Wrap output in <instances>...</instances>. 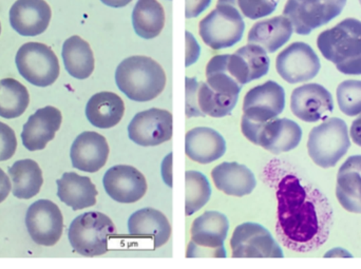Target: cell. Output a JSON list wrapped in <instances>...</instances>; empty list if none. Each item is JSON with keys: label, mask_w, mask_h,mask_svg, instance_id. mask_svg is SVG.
I'll return each mask as SVG.
<instances>
[{"label": "cell", "mask_w": 361, "mask_h": 269, "mask_svg": "<svg viewBox=\"0 0 361 269\" xmlns=\"http://www.w3.org/2000/svg\"><path fill=\"white\" fill-rule=\"evenodd\" d=\"M339 109L348 116L361 114V80H345L337 88Z\"/></svg>", "instance_id": "e575fe53"}, {"label": "cell", "mask_w": 361, "mask_h": 269, "mask_svg": "<svg viewBox=\"0 0 361 269\" xmlns=\"http://www.w3.org/2000/svg\"><path fill=\"white\" fill-rule=\"evenodd\" d=\"M350 137L353 139L354 143L356 145L361 147V114L360 118H356L353 123H352L351 130H350Z\"/></svg>", "instance_id": "7bdbcfd3"}, {"label": "cell", "mask_w": 361, "mask_h": 269, "mask_svg": "<svg viewBox=\"0 0 361 269\" xmlns=\"http://www.w3.org/2000/svg\"><path fill=\"white\" fill-rule=\"evenodd\" d=\"M278 201L276 232L296 253L317 251L328 241L334 215L326 196L313 184L271 161L267 168Z\"/></svg>", "instance_id": "6da1fadb"}, {"label": "cell", "mask_w": 361, "mask_h": 269, "mask_svg": "<svg viewBox=\"0 0 361 269\" xmlns=\"http://www.w3.org/2000/svg\"><path fill=\"white\" fill-rule=\"evenodd\" d=\"M347 0H288L283 15L299 35H309L341 14Z\"/></svg>", "instance_id": "30bf717a"}, {"label": "cell", "mask_w": 361, "mask_h": 269, "mask_svg": "<svg viewBox=\"0 0 361 269\" xmlns=\"http://www.w3.org/2000/svg\"><path fill=\"white\" fill-rule=\"evenodd\" d=\"M185 213L192 215L207 204L212 196V187L207 177L195 170L185 173Z\"/></svg>", "instance_id": "d6a6232c"}, {"label": "cell", "mask_w": 361, "mask_h": 269, "mask_svg": "<svg viewBox=\"0 0 361 269\" xmlns=\"http://www.w3.org/2000/svg\"><path fill=\"white\" fill-rule=\"evenodd\" d=\"M61 120L63 116L57 108L48 106L37 110L23 126L21 133L23 146L30 151L44 149L61 128Z\"/></svg>", "instance_id": "ffe728a7"}, {"label": "cell", "mask_w": 361, "mask_h": 269, "mask_svg": "<svg viewBox=\"0 0 361 269\" xmlns=\"http://www.w3.org/2000/svg\"><path fill=\"white\" fill-rule=\"evenodd\" d=\"M109 145L105 137L93 131L80 133L70 150L72 166L85 173L101 170L109 156Z\"/></svg>", "instance_id": "ac0fdd59"}, {"label": "cell", "mask_w": 361, "mask_h": 269, "mask_svg": "<svg viewBox=\"0 0 361 269\" xmlns=\"http://www.w3.org/2000/svg\"><path fill=\"white\" fill-rule=\"evenodd\" d=\"M349 131L345 120L326 118L310 132L307 150L313 162L322 168H332L350 149Z\"/></svg>", "instance_id": "5b68a950"}, {"label": "cell", "mask_w": 361, "mask_h": 269, "mask_svg": "<svg viewBox=\"0 0 361 269\" xmlns=\"http://www.w3.org/2000/svg\"><path fill=\"white\" fill-rule=\"evenodd\" d=\"M56 184L59 200L73 211H82L97 204V187L88 177L75 173H63Z\"/></svg>", "instance_id": "d4e9b609"}, {"label": "cell", "mask_w": 361, "mask_h": 269, "mask_svg": "<svg viewBox=\"0 0 361 269\" xmlns=\"http://www.w3.org/2000/svg\"><path fill=\"white\" fill-rule=\"evenodd\" d=\"M133 25L137 35L154 39L165 27V11L158 0H137L133 11Z\"/></svg>", "instance_id": "f1b7e54d"}, {"label": "cell", "mask_w": 361, "mask_h": 269, "mask_svg": "<svg viewBox=\"0 0 361 269\" xmlns=\"http://www.w3.org/2000/svg\"><path fill=\"white\" fill-rule=\"evenodd\" d=\"M19 74L36 87H49L59 76V58L50 46L40 42H27L15 57Z\"/></svg>", "instance_id": "9c48e42d"}, {"label": "cell", "mask_w": 361, "mask_h": 269, "mask_svg": "<svg viewBox=\"0 0 361 269\" xmlns=\"http://www.w3.org/2000/svg\"><path fill=\"white\" fill-rule=\"evenodd\" d=\"M237 52L241 55L247 65L250 82L259 80L269 73L271 61H269L267 51L262 46L255 44H248L238 49Z\"/></svg>", "instance_id": "836d02e7"}, {"label": "cell", "mask_w": 361, "mask_h": 269, "mask_svg": "<svg viewBox=\"0 0 361 269\" xmlns=\"http://www.w3.org/2000/svg\"><path fill=\"white\" fill-rule=\"evenodd\" d=\"M61 56L68 73L76 80H86L94 71L92 49L80 36H71L63 42Z\"/></svg>", "instance_id": "83f0119b"}, {"label": "cell", "mask_w": 361, "mask_h": 269, "mask_svg": "<svg viewBox=\"0 0 361 269\" xmlns=\"http://www.w3.org/2000/svg\"><path fill=\"white\" fill-rule=\"evenodd\" d=\"M360 4H361V0H360Z\"/></svg>", "instance_id": "bcb514c9"}, {"label": "cell", "mask_w": 361, "mask_h": 269, "mask_svg": "<svg viewBox=\"0 0 361 269\" xmlns=\"http://www.w3.org/2000/svg\"><path fill=\"white\" fill-rule=\"evenodd\" d=\"M186 107L185 113L187 118H195V116H205L202 113L197 106V88L199 82L193 77H186Z\"/></svg>", "instance_id": "74e56055"}, {"label": "cell", "mask_w": 361, "mask_h": 269, "mask_svg": "<svg viewBox=\"0 0 361 269\" xmlns=\"http://www.w3.org/2000/svg\"><path fill=\"white\" fill-rule=\"evenodd\" d=\"M284 108L286 91L278 82L269 80L246 93L242 118L256 124H263L277 118Z\"/></svg>", "instance_id": "4fadbf2b"}, {"label": "cell", "mask_w": 361, "mask_h": 269, "mask_svg": "<svg viewBox=\"0 0 361 269\" xmlns=\"http://www.w3.org/2000/svg\"><path fill=\"white\" fill-rule=\"evenodd\" d=\"M161 169H162L163 181L169 187L173 188V154H169V156L163 160Z\"/></svg>", "instance_id": "60d3db41"}, {"label": "cell", "mask_w": 361, "mask_h": 269, "mask_svg": "<svg viewBox=\"0 0 361 269\" xmlns=\"http://www.w3.org/2000/svg\"><path fill=\"white\" fill-rule=\"evenodd\" d=\"M173 133V114L159 108L135 114L128 126L129 139L142 147H154L171 141Z\"/></svg>", "instance_id": "7c38bea8"}, {"label": "cell", "mask_w": 361, "mask_h": 269, "mask_svg": "<svg viewBox=\"0 0 361 269\" xmlns=\"http://www.w3.org/2000/svg\"><path fill=\"white\" fill-rule=\"evenodd\" d=\"M216 4H231L240 11L242 16L257 20L273 14L279 0H218Z\"/></svg>", "instance_id": "d590c367"}, {"label": "cell", "mask_w": 361, "mask_h": 269, "mask_svg": "<svg viewBox=\"0 0 361 269\" xmlns=\"http://www.w3.org/2000/svg\"><path fill=\"white\" fill-rule=\"evenodd\" d=\"M8 175L13 182V196L23 200L37 196L44 183L42 169L30 158L14 163L8 169Z\"/></svg>", "instance_id": "f546056e"}, {"label": "cell", "mask_w": 361, "mask_h": 269, "mask_svg": "<svg viewBox=\"0 0 361 269\" xmlns=\"http://www.w3.org/2000/svg\"><path fill=\"white\" fill-rule=\"evenodd\" d=\"M229 222L219 211H206L191 225V240L187 246V258H226L224 242Z\"/></svg>", "instance_id": "52a82bcc"}, {"label": "cell", "mask_w": 361, "mask_h": 269, "mask_svg": "<svg viewBox=\"0 0 361 269\" xmlns=\"http://www.w3.org/2000/svg\"><path fill=\"white\" fill-rule=\"evenodd\" d=\"M166 80L162 65L143 55L127 57L116 68V86L129 99L139 103L158 97L164 91Z\"/></svg>", "instance_id": "7a4b0ae2"}, {"label": "cell", "mask_w": 361, "mask_h": 269, "mask_svg": "<svg viewBox=\"0 0 361 269\" xmlns=\"http://www.w3.org/2000/svg\"><path fill=\"white\" fill-rule=\"evenodd\" d=\"M103 185L108 196L122 204H133L147 192L145 177L135 167L116 165L104 175Z\"/></svg>", "instance_id": "2e32d148"}, {"label": "cell", "mask_w": 361, "mask_h": 269, "mask_svg": "<svg viewBox=\"0 0 361 269\" xmlns=\"http://www.w3.org/2000/svg\"><path fill=\"white\" fill-rule=\"evenodd\" d=\"M17 148L16 135L8 125L0 122V162L10 160Z\"/></svg>", "instance_id": "8d00e7d4"}, {"label": "cell", "mask_w": 361, "mask_h": 269, "mask_svg": "<svg viewBox=\"0 0 361 269\" xmlns=\"http://www.w3.org/2000/svg\"><path fill=\"white\" fill-rule=\"evenodd\" d=\"M241 130L248 141L274 154L295 149L302 139L300 126L288 118H274L263 124L242 118Z\"/></svg>", "instance_id": "ba28073f"}, {"label": "cell", "mask_w": 361, "mask_h": 269, "mask_svg": "<svg viewBox=\"0 0 361 269\" xmlns=\"http://www.w3.org/2000/svg\"><path fill=\"white\" fill-rule=\"evenodd\" d=\"M101 1L110 8H118L128 6L133 0H101Z\"/></svg>", "instance_id": "ee69618b"}, {"label": "cell", "mask_w": 361, "mask_h": 269, "mask_svg": "<svg viewBox=\"0 0 361 269\" xmlns=\"http://www.w3.org/2000/svg\"><path fill=\"white\" fill-rule=\"evenodd\" d=\"M292 23L284 15L258 21L248 32L247 42L262 46L267 53H275L292 37Z\"/></svg>", "instance_id": "484cf974"}, {"label": "cell", "mask_w": 361, "mask_h": 269, "mask_svg": "<svg viewBox=\"0 0 361 269\" xmlns=\"http://www.w3.org/2000/svg\"><path fill=\"white\" fill-rule=\"evenodd\" d=\"M239 96L223 94L214 91L207 82H199L197 88V106L204 115L212 118H224L235 109Z\"/></svg>", "instance_id": "1f68e13d"}, {"label": "cell", "mask_w": 361, "mask_h": 269, "mask_svg": "<svg viewBox=\"0 0 361 269\" xmlns=\"http://www.w3.org/2000/svg\"><path fill=\"white\" fill-rule=\"evenodd\" d=\"M128 232L133 238L150 239L156 249L169 242L171 226L164 213L154 208H143L129 218Z\"/></svg>", "instance_id": "7402d4cb"}, {"label": "cell", "mask_w": 361, "mask_h": 269, "mask_svg": "<svg viewBox=\"0 0 361 269\" xmlns=\"http://www.w3.org/2000/svg\"><path fill=\"white\" fill-rule=\"evenodd\" d=\"M116 234L109 217L97 211L82 213L74 219L68 232L72 249L84 257H97L108 251V242Z\"/></svg>", "instance_id": "277c9868"}, {"label": "cell", "mask_w": 361, "mask_h": 269, "mask_svg": "<svg viewBox=\"0 0 361 269\" xmlns=\"http://www.w3.org/2000/svg\"><path fill=\"white\" fill-rule=\"evenodd\" d=\"M317 46L324 58L345 75H361V21L347 18L322 32Z\"/></svg>", "instance_id": "3957f363"}, {"label": "cell", "mask_w": 361, "mask_h": 269, "mask_svg": "<svg viewBox=\"0 0 361 269\" xmlns=\"http://www.w3.org/2000/svg\"><path fill=\"white\" fill-rule=\"evenodd\" d=\"M125 113V104L114 92L97 93L86 106V116L89 123L99 129H110L122 120Z\"/></svg>", "instance_id": "4316f807"}, {"label": "cell", "mask_w": 361, "mask_h": 269, "mask_svg": "<svg viewBox=\"0 0 361 269\" xmlns=\"http://www.w3.org/2000/svg\"><path fill=\"white\" fill-rule=\"evenodd\" d=\"M276 69L288 84H299L315 78L322 69V63L310 44L297 42L279 53Z\"/></svg>", "instance_id": "8fae6325"}, {"label": "cell", "mask_w": 361, "mask_h": 269, "mask_svg": "<svg viewBox=\"0 0 361 269\" xmlns=\"http://www.w3.org/2000/svg\"><path fill=\"white\" fill-rule=\"evenodd\" d=\"M52 17L44 0H17L10 10L11 27L23 36H37L48 29Z\"/></svg>", "instance_id": "d6986e66"}, {"label": "cell", "mask_w": 361, "mask_h": 269, "mask_svg": "<svg viewBox=\"0 0 361 269\" xmlns=\"http://www.w3.org/2000/svg\"><path fill=\"white\" fill-rule=\"evenodd\" d=\"M0 33H1V25H0Z\"/></svg>", "instance_id": "f6af8a7d"}, {"label": "cell", "mask_w": 361, "mask_h": 269, "mask_svg": "<svg viewBox=\"0 0 361 269\" xmlns=\"http://www.w3.org/2000/svg\"><path fill=\"white\" fill-rule=\"evenodd\" d=\"M233 258H283V251L271 232L260 224L235 227L231 240Z\"/></svg>", "instance_id": "5bb4252c"}, {"label": "cell", "mask_w": 361, "mask_h": 269, "mask_svg": "<svg viewBox=\"0 0 361 269\" xmlns=\"http://www.w3.org/2000/svg\"><path fill=\"white\" fill-rule=\"evenodd\" d=\"M245 23L240 11L231 4H216V8L199 23V34L214 50L231 48L243 37Z\"/></svg>", "instance_id": "8992f818"}, {"label": "cell", "mask_w": 361, "mask_h": 269, "mask_svg": "<svg viewBox=\"0 0 361 269\" xmlns=\"http://www.w3.org/2000/svg\"><path fill=\"white\" fill-rule=\"evenodd\" d=\"M186 37V57H185V65L187 68L197 63L201 54V46L195 39V36L190 32H185Z\"/></svg>", "instance_id": "f35d334b"}, {"label": "cell", "mask_w": 361, "mask_h": 269, "mask_svg": "<svg viewBox=\"0 0 361 269\" xmlns=\"http://www.w3.org/2000/svg\"><path fill=\"white\" fill-rule=\"evenodd\" d=\"M212 0H185V16L187 19L195 18L207 10Z\"/></svg>", "instance_id": "ab89813d"}, {"label": "cell", "mask_w": 361, "mask_h": 269, "mask_svg": "<svg viewBox=\"0 0 361 269\" xmlns=\"http://www.w3.org/2000/svg\"><path fill=\"white\" fill-rule=\"evenodd\" d=\"M336 196L345 211L361 213V156H350L339 168Z\"/></svg>", "instance_id": "cb8c5ba5"}, {"label": "cell", "mask_w": 361, "mask_h": 269, "mask_svg": "<svg viewBox=\"0 0 361 269\" xmlns=\"http://www.w3.org/2000/svg\"><path fill=\"white\" fill-rule=\"evenodd\" d=\"M25 226L36 244L53 246L63 234V218L61 209L51 201H36L27 209Z\"/></svg>", "instance_id": "9a60e30c"}, {"label": "cell", "mask_w": 361, "mask_h": 269, "mask_svg": "<svg viewBox=\"0 0 361 269\" xmlns=\"http://www.w3.org/2000/svg\"><path fill=\"white\" fill-rule=\"evenodd\" d=\"M290 109L299 120L307 123L326 120L334 110V101L330 91L319 84H307L293 91Z\"/></svg>", "instance_id": "e0dca14e"}, {"label": "cell", "mask_w": 361, "mask_h": 269, "mask_svg": "<svg viewBox=\"0 0 361 269\" xmlns=\"http://www.w3.org/2000/svg\"><path fill=\"white\" fill-rule=\"evenodd\" d=\"M11 189H12V184H11L10 179L6 173L0 169V203L4 202L8 198Z\"/></svg>", "instance_id": "b9f144b4"}, {"label": "cell", "mask_w": 361, "mask_h": 269, "mask_svg": "<svg viewBox=\"0 0 361 269\" xmlns=\"http://www.w3.org/2000/svg\"><path fill=\"white\" fill-rule=\"evenodd\" d=\"M212 177L216 187L227 196H247L257 186L252 170L237 162H225L214 167Z\"/></svg>", "instance_id": "603a6c76"}, {"label": "cell", "mask_w": 361, "mask_h": 269, "mask_svg": "<svg viewBox=\"0 0 361 269\" xmlns=\"http://www.w3.org/2000/svg\"><path fill=\"white\" fill-rule=\"evenodd\" d=\"M226 152V142L220 133L208 127L191 129L185 137V154L193 162L210 164Z\"/></svg>", "instance_id": "44dd1931"}, {"label": "cell", "mask_w": 361, "mask_h": 269, "mask_svg": "<svg viewBox=\"0 0 361 269\" xmlns=\"http://www.w3.org/2000/svg\"><path fill=\"white\" fill-rule=\"evenodd\" d=\"M30 103L27 89L14 78L0 80V116L16 118L23 115Z\"/></svg>", "instance_id": "4dcf8cb0"}]
</instances>
